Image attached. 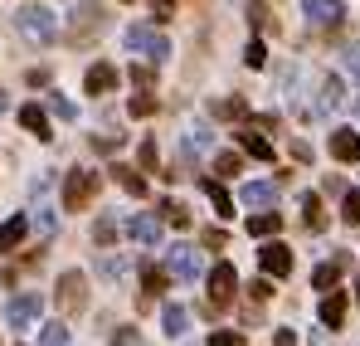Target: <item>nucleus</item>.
Wrapping results in <instances>:
<instances>
[{
  "mask_svg": "<svg viewBox=\"0 0 360 346\" xmlns=\"http://www.w3.org/2000/svg\"><path fill=\"white\" fill-rule=\"evenodd\" d=\"M88 302V283H83V273H63L59 278V307L63 312H73V307H83Z\"/></svg>",
  "mask_w": 360,
  "mask_h": 346,
  "instance_id": "nucleus-9",
  "label": "nucleus"
},
{
  "mask_svg": "<svg viewBox=\"0 0 360 346\" xmlns=\"http://www.w3.org/2000/svg\"><path fill=\"white\" fill-rule=\"evenodd\" d=\"M234 292H239V273H234V264H214V268H210V302H214V307H229Z\"/></svg>",
  "mask_w": 360,
  "mask_h": 346,
  "instance_id": "nucleus-4",
  "label": "nucleus"
},
{
  "mask_svg": "<svg viewBox=\"0 0 360 346\" xmlns=\"http://www.w3.org/2000/svg\"><path fill=\"white\" fill-rule=\"evenodd\" d=\"M156 166V142H141V171Z\"/></svg>",
  "mask_w": 360,
  "mask_h": 346,
  "instance_id": "nucleus-35",
  "label": "nucleus"
},
{
  "mask_svg": "<svg viewBox=\"0 0 360 346\" xmlns=\"http://www.w3.org/2000/svg\"><path fill=\"white\" fill-rule=\"evenodd\" d=\"M161 327H166V337H185V327H190V312L171 302V307L161 312Z\"/></svg>",
  "mask_w": 360,
  "mask_h": 346,
  "instance_id": "nucleus-19",
  "label": "nucleus"
},
{
  "mask_svg": "<svg viewBox=\"0 0 360 346\" xmlns=\"http://www.w3.org/2000/svg\"><path fill=\"white\" fill-rule=\"evenodd\" d=\"M278 230H283V215L278 210H263V215L248 220V234H258V239H268V234H278Z\"/></svg>",
  "mask_w": 360,
  "mask_h": 346,
  "instance_id": "nucleus-18",
  "label": "nucleus"
},
{
  "mask_svg": "<svg viewBox=\"0 0 360 346\" xmlns=\"http://www.w3.org/2000/svg\"><path fill=\"white\" fill-rule=\"evenodd\" d=\"M127 49H136V54L161 63V58H171V39L156 35V30H146V25H131V30H127Z\"/></svg>",
  "mask_w": 360,
  "mask_h": 346,
  "instance_id": "nucleus-2",
  "label": "nucleus"
},
{
  "mask_svg": "<svg viewBox=\"0 0 360 346\" xmlns=\"http://www.w3.org/2000/svg\"><path fill=\"white\" fill-rule=\"evenodd\" d=\"M331 108H341V78H326V83H321V103H316V113H331Z\"/></svg>",
  "mask_w": 360,
  "mask_h": 346,
  "instance_id": "nucleus-23",
  "label": "nucleus"
},
{
  "mask_svg": "<svg viewBox=\"0 0 360 346\" xmlns=\"http://www.w3.org/2000/svg\"><path fill=\"white\" fill-rule=\"evenodd\" d=\"M243 63H248V68H263V63H268V44H263V39H248V49H243Z\"/></svg>",
  "mask_w": 360,
  "mask_h": 346,
  "instance_id": "nucleus-29",
  "label": "nucleus"
},
{
  "mask_svg": "<svg viewBox=\"0 0 360 346\" xmlns=\"http://www.w3.org/2000/svg\"><path fill=\"white\" fill-rule=\"evenodd\" d=\"M302 15H307V25L336 30V25L346 20V5H341V0H302Z\"/></svg>",
  "mask_w": 360,
  "mask_h": 346,
  "instance_id": "nucleus-7",
  "label": "nucleus"
},
{
  "mask_svg": "<svg viewBox=\"0 0 360 346\" xmlns=\"http://www.w3.org/2000/svg\"><path fill=\"white\" fill-rule=\"evenodd\" d=\"M39 312H44L39 292H20V297H10V302H5V322H10V327H34V322H39Z\"/></svg>",
  "mask_w": 360,
  "mask_h": 346,
  "instance_id": "nucleus-5",
  "label": "nucleus"
},
{
  "mask_svg": "<svg viewBox=\"0 0 360 346\" xmlns=\"http://www.w3.org/2000/svg\"><path fill=\"white\" fill-rule=\"evenodd\" d=\"M356 297H360V283H356Z\"/></svg>",
  "mask_w": 360,
  "mask_h": 346,
  "instance_id": "nucleus-42",
  "label": "nucleus"
},
{
  "mask_svg": "<svg viewBox=\"0 0 360 346\" xmlns=\"http://www.w3.org/2000/svg\"><path fill=\"white\" fill-rule=\"evenodd\" d=\"M122 268H127L122 259H103V273H108V278H122Z\"/></svg>",
  "mask_w": 360,
  "mask_h": 346,
  "instance_id": "nucleus-40",
  "label": "nucleus"
},
{
  "mask_svg": "<svg viewBox=\"0 0 360 346\" xmlns=\"http://www.w3.org/2000/svg\"><path fill=\"white\" fill-rule=\"evenodd\" d=\"M239 200L243 205H273V200H278V185H273V180H248L239 190Z\"/></svg>",
  "mask_w": 360,
  "mask_h": 346,
  "instance_id": "nucleus-13",
  "label": "nucleus"
},
{
  "mask_svg": "<svg viewBox=\"0 0 360 346\" xmlns=\"http://www.w3.org/2000/svg\"><path fill=\"white\" fill-rule=\"evenodd\" d=\"M83 88H88V93H98V98H103V93H112V88H117V68H112V63H93Z\"/></svg>",
  "mask_w": 360,
  "mask_h": 346,
  "instance_id": "nucleus-10",
  "label": "nucleus"
},
{
  "mask_svg": "<svg viewBox=\"0 0 360 346\" xmlns=\"http://www.w3.org/2000/svg\"><path fill=\"white\" fill-rule=\"evenodd\" d=\"M112 234H117V220H98V239H103V244H108Z\"/></svg>",
  "mask_w": 360,
  "mask_h": 346,
  "instance_id": "nucleus-39",
  "label": "nucleus"
},
{
  "mask_svg": "<svg viewBox=\"0 0 360 346\" xmlns=\"http://www.w3.org/2000/svg\"><path fill=\"white\" fill-rule=\"evenodd\" d=\"M356 73H360V63H356Z\"/></svg>",
  "mask_w": 360,
  "mask_h": 346,
  "instance_id": "nucleus-43",
  "label": "nucleus"
},
{
  "mask_svg": "<svg viewBox=\"0 0 360 346\" xmlns=\"http://www.w3.org/2000/svg\"><path fill=\"white\" fill-rule=\"evenodd\" d=\"M131 239L146 244V249H156V244H161V220H156V215H136V220H131Z\"/></svg>",
  "mask_w": 360,
  "mask_h": 346,
  "instance_id": "nucleus-11",
  "label": "nucleus"
},
{
  "mask_svg": "<svg viewBox=\"0 0 360 346\" xmlns=\"http://www.w3.org/2000/svg\"><path fill=\"white\" fill-rule=\"evenodd\" d=\"M93 195H98V171H73L63 180V205H68V210L93 205Z\"/></svg>",
  "mask_w": 360,
  "mask_h": 346,
  "instance_id": "nucleus-3",
  "label": "nucleus"
},
{
  "mask_svg": "<svg viewBox=\"0 0 360 346\" xmlns=\"http://www.w3.org/2000/svg\"><path fill=\"white\" fill-rule=\"evenodd\" d=\"M341 220H346V225H360V190H346V200H341Z\"/></svg>",
  "mask_w": 360,
  "mask_h": 346,
  "instance_id": "nucleus-30",
  "label": "nucleus"
},
{
  "mask_svg": "<svg viewBox=\"0 0 360 346\" xmlns=\"http://www.w3.org/2000/svg\"><path fill=\"white\" fill-rule=\"evenodd\" d=\"M210 346H243V337H234V332H214Z\"/></svg>",
  "mask_w": 360,
  "mask_h": 346,
  "instance_id": "nucleus-37",
  "label": "nucleus"
},
{
  "mask_svg": "<svg viewBox=\"0 0 360 346\" xmlns=\"http://www.w3.org/2000/svg\"><path fill=\"white\" fill-rule=\"evenodd\" d=\"M127 113H131V117H151V113H156V98H151V93H136V98L127 103Z\"/></svg>",
  "mask_w": 360,
  "mask_h": 346,
  "instance_id": "nucleus-31",
  "label": "nucleus"
},
{
  "mask_svg": "<svg viewBox=\"0 0 360 346\" xmlns=\"http://www.w3.org/2000/svg\"><path fill=\"white\" fill-rule=\"evenodd\" d=\"M20 122H25V132H34L39 142H49V137H54V132H49V117L39 113L34 103H30V108H20Z\"/></svg>",
  "mask_w": 360,
  "mask_h": 346,
  "instance_id": "nucleus-17",
  "label": "nucleus"
},
{
  "mask_svg": "<svg viewBox=\"0 0 360 346\" xmlns=\"http://www.w3.org/2000/svg\"><path fill=\"white\" fill-rule=\"evenodd\" d=\"M214 171H219V175H239L243 171V156H239V152H219V156H214Z\"/></svg>",
  "mask_w": 360,
  "mask_h": 346,
  "instance_id": "nucleus-27",
  "label": "nucleus"
},
{
  "mask_svg": "<svg viewBox=\"0 0 360 346\" xmlns=\"http://www.w3.org/2000/svg\"><path fill=\"white\" fill-rule=\"evenodd\" d=\"M321 322L326 327H341L346 322V292H326L321 297Z\"/></svg>",
  "mask_w": 360,
  "mask_h": 346,
  "instance_id": "nucleus-14",
  "label": "nucleus"
},
{
  "mask_svg": "<svg viewBox=\"0 0 360 346\" xmlns=\"http://www.w3.org/2000/svg\"><path fill=\"white\" fill-rule=\"evenodd\" d=\"M205 195H210V205H214V210H219L224 220L234 215V195H229V190H224L219 180H205Z\"/></svg>",
  "mask_w": 360,
  "mask_h": 346,
  "instance_id": "nucleus-21",
  "label": "nucleus"
},
{
  "mask_svg": "<svg viewBox=\"0 0 360 346\" xmlns=\"http://www.w3.org/2000/svg\"><path fill=\"white\" fill-rule=\"evenodd\" d=\"M25 234H30V220H25V215L5 220V225H0V249H15V244H20Z\"/></svg>",
  "mask_w": 360,
  "mask_h": 346,
  "instance_id": "nucleus-20",
  "label": "nucleus"
},
{
  "mask_svg": "<svg viewBox=\"0 0 360 346\" xmlns=\"http://www.w3.org/2000/svg\"><path fill=\"white\" fill-rule=\"evenodd\" d=\"M131 83H136V88H151V83H156V73H151L146 63H136V68H131Z\"/></svg>",
  "mask_w": 360,
  "mask_h": 346,
  "instance_id": "nucleus-34",
  "label": "nucleus"
},
{
  "mask_svg": "<svg viewBox=\"0 0 360 346\" xmlns=\"http://www.w3.org/2000/svg\"><path fill=\"white\" fill-rule=\"evenodd\" d=\"M166 268H171V278H180V283H195V273H200V254H195L190 244H171Z\"/></svg>",
  "mask_w": 360,
  "mask_h": 346,
  "instance_id": "nucleus-8",
  "label": "nucleus"
},
{
  "mask_svg": "<svg viewBox=\"0 0 360 346\" xmlns=\"http://www.w3.org/2000/svg\"><path fill=\"white\" fill-rule=\"evenodd\" d=\"M171 10H176V0H151V15L156 20H171Z\"/></svg>",
  "mask_w": 360,
  "mask_h": 346,
  "instance_id": "nucleus-36",
  "label": "nucleus"
},
{
  "mask_svg": "<svg viewBox=\"0 0 360 346\" xmlns=\"http://www.w3.org/2000/svg\"><path fill=\"white\" fill-rule=\"evenodd\" d=\"M258 268H263L268 278H288V273H292V249L278 244V239L263 244V249H258Z\"/></svg>",
  "mask_w": 360,
  "mask_h": 346,
  "instance_id": "nucleus-6",
  "label": "nucleus"
},
{
  "mask_svg": "<svg viewBox=\"0 0 360 346\" xmlns=\"http://www.w3.org/2000/svg\"><path fill=\"white\" fill-rule=\"evenodd\" d=\"M185 147H190V152L210 147V127H190V132H185Z\"/></svg>",
  "mask_w": 360,
  "mask_h": 346,
  "instance_id": "nucleus-32",
  "label": "nucleus"
},
{
  "mask_svg": "<svg viewBox=\"0 0 360 346\" xmlns=\"http://www.w3.org/2000/svg\"><path fill=\"white\" fill-rule=\"evenodd\" d=\"M239 147L248 156H258V161H273V142H268L263 132H239Z\"/></svg>",
  "mask_w": 360,
  "mask_h": 346,
  "instance_id": "nucleus-16",
  "label": "nucleus"
},
{
  "mask_svg": "<svg viewBox=\"0 0 360 346\" xmlns=\"http://www.w3.org/2000/svg\"><path fill=\"white\" fill-rule=\"evenodd\" d=\"M302 225H307V230H321V225H326V220H321V200H316V195H307V200H302Z\"/></svg>",
  "mask_w": 360,
  "mask_h": 346,
  "instance_id": "nucleus-25",
  "label": "nucleus"
},
{
  "mask_svg": "<svg viewBox=\"0 0 360 346\" xmlns=\"http://www.w3.org/2000/svg\"><path fill=\"white\" fill-rule=\"evenodd\" d=\"M161 220L176 225V230H190V215H185V205H176V200H161Z\"/></svg>",
  "mask_w": 360,
  "mask_h": 346,
  "instance_id": "nucleus-24",
  "label": "nucleus"
},
{
  "mask_svg": "<svg viewBox=\"0 0 360 346\" xmlns=\"http://www.w3.org/2000/svg\"><path fill=\"white\" fill-rule=\"evenodd\" d=\"M39 346H68V327H63V322H49V327L39 332Z\"/></svg>",
  "mask_w": 360,
  "mask_h": 346,
  "instance_id": "nucleus-28",
  "label": "nucleus"
},
{
  "mask_svg": "<svg viewBox=\"0 0 360 346\" xmlns=\"http://www.w3.org/2000/svg\"><path fill=\"white\" fill-rule=\"evenodd\" d=\"M273 346H297V337H292V327H278V332H273Z\"/></svg>",
  "mask_w": 360,
  "mask_h": 346,
  "instance_id": "nucleus-38",
  "label": "nucleus"
},
{
  "mask_svg": "<svg viewBox=\"0 0 360 346\" xmlns=\"http://www.w3.org/2000/svg\"><path fill=\"white\" fill-rule=\"evenodd\" d=\"M248 15H253V25H258V30H268V25H273V15H268L258 0H248Z\"/></svg>",
  "mask_w": 360,
  "mask_h": 346,
  "instance_id": "nucleus-33",
  "label": "nucleus"
},
{
  "mask_svg": "<svg viewBox=\"0 0 360 346\" xmlns=\"http://www.w3.org/2000/svg\"><path fill=\"white\" fill-rule=\"evenodd\" d=\"M0 113H5V93H0Z\"/></svg>",
  "mask_w": 360,
  "mask_h": 346,
  "instance_id": "nucleus-41",
  "label": "nucleus"
},
{
  "mask_svg": "<svg viewBox=\"0 0 360 346\" xmlns=\"http://www.w3.org/2000/svg\"><path fill=\"white\" fill-rule=\"evenodd\" d=\"M112 180H117L122 190H127V195H136V200H141V195H146V180H141V175H136V166H112Z\"/></svg>",
  "mask_w": 360,
  "mask_h": 346,
  "instance_id": "nucleus-15",
  "label": "nucleus"
},
{
  "mask_svg": "<svg viewBox=\"0 0 360 346\" xmlns=\"http://www.w3.org/2000/svg\"><path fill=\"white\" fill-rule=\"evenodd\" d=\"M141 283H146V292H141V302H151L156 292L166 288V268H156V264H146V268H141Z\"/></svg>",
  "mask_w": 360,
  "mask_h": 346,
  "instance_id": "nucleus-22",
  "label": "nucleus"
},
{
  "mask_svg": "<svg viewBox=\"0 0 360 346\" xmlns=\"http://www.w3.org/2000/svg\"><path fill=\"white\" fill-rule=\"evenodd\" d=\"M331 156L336 161H360V132H331Z\"/></svg>",
  "mask_w": 360,
  "mask_h": 346,
  "instance_id": "nucleus-12",
  "label": "nucleus"
},
{
  "mask_svg": "<svg viewBox=\"0 0 360 346\" xmlns=\"http://www.w3.org/2000/svg\"><path fill=\"white\" fill-rule=\"evenodd\" d=\"M336 278H341V264L331 259V264H321V268L311 273V288H336Z\"/></svg>",
  "mask_w": 360,
  "mask_h": 346,
  "instance_id": "nucleus-26",
  "label": "nucleus"
},
{
  "mask_svg": "<svg viewBox=\"0 0 360 346\" xmlns=\"http://www.w3.org/2000/svg\"><path fill=\"white\" fill-rule=\"evenodd\" d=\"M15 25H20V35L34 39V44H49V39L59 35V15H54L49 5H25V10L15 15Z\"/></svg>",
  "mask_w": 360,
  "mask_h": 346,
  "instance_id": "nucleus-1",
  "label": "nucleus"
}]
</instances>
